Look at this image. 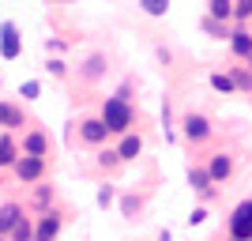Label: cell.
<instances>
[{
	"label": "cell",
	"instance_id": "14",
	"mask_svg": "<svg viewBox=\"0 0 252 241\" xmlns=\"http://www.w3.org/2000/svg\"><path fill=\"white\" fill-rule=\"evenodd\" d=\"M189 181H192V189H211V173H207V170H200V166L189 173Z\"/></svg>",
	"mask_w": 252,
	"mask_h": 241
},
{
	"label": "cell",
	"instance_id": "18",
	"mask_svg": "<svg viewBox=\"0 0 252 241\" xmlns=\"http://www.w3.org/2000/svg\"><path fill=\"white\" fill-rule=\"evenodd\" d=\"M211 83H215V91H226V95H230L233 91V75H211Z\"/></svg>",
	"mask_w": 252,
	"mask_h": 241
},
{
	"label": "cell",
	"instance_id": "23",
	"mask_svg": "<svg viewBox=\"0 0 252 241\" xmlns=\"http://www.w3.org/2000/svg\"><path fill=\"white\" fill-rule=\"evenodd\" d=\"M203 219H207V211H203V207H196V211H192V215H189V222H192V226H200Z\"/></svg>",
	"mask_w": 252,
	"mask_h": 241
},
{
	"label": "cell",
	"instance_id": "20",
	"mask_svg": "<svg viewBox=\"0 0 252 241\" xmlns=\"http://www.w3.org/2000/svg\"><path fill=\"white\" fill-rule=\"evenodd\" d=\"M19 95H23V98H38V95H42V87L31 79V83H23V87H19Z\"/></svg>",
	"mask_w": 252,
	"mask_h": 241
},
{
	"label": "cell",
	"instance_id": "22",
	"mask_svg": "<svg viewBox=\"0 0 252 241\" xmlns=\"http://www.w3.org/2000/svg\"><path fill=\"white\" fill-rule=\"evenodd\" d=\"M102 72V57H91V61H87V75H98Z\"/></svg>",
	"mask_w": 252,
	"mask_h": 241
},
{
	"label": "cell",
	"instance_id": "6",
	"mask_svg": "<svg viewBox=\"0 0 252 241\" xmlns=\"http://www.w3.org/2000/svg\"><path fill=\"white\" fill-rule=\"evenodd\" d=\"M230 158H226V155H215V158H211V170H207V173H211V181H222V177H230Z\"/></svg>",
	"mask_w": 252,
	"mask_h": 241
},
{
	"label": "cell",
	"instance_id": "12",
	"mask_svg": "<svg viewBox=\"0 0 252 241\" xmlns=\"http://www.w3.org/2000/svg\"><path fill=\"white\" fill-rule=\"evenodd\" d=\"M0 125H23V113L15 109V105H0Z\"/></svg>",
	"mask_w": 252,
	"mask_h": 241
},
{
	"label": "cell",
	"instance_id": "21",
	"mask_svg": "<svg viewBox=\"0 0 252 241\" xmlns=\"http://www.w3.org/2000/svg\"><path fill=\"white\" fill-rule=\"evenodd\" d=\"M233 15H237V19H249L252 15V0H241V4L233 8Z\"/></svg>",
	"mask_w": 252,
	"mask_h": 241
},
{
	"label": "cell",
	"instance_id": "4",
	"mask_svg": "<svg viewBox=\"0 0 252 241\" xmlns=\"http://www.w3.org/2000/svg\"><path fill=\"white\" fill-rule=\"evenodd\" d=\"M42 162L45 158H34V155H23L19 162H15V173H19L23 181H38L42 177Z\"/></svg>",
	"mask_w": 252,
	"mask_h": 241
},
{
	"label": "cell",
	"instance_id": "9",
	"mask_svg": "<svg viewBox=\"0 0 252 241\" xmlns=\"http://www.w3.org/2000/svg\"><path fill=\"white\" fill-rule=\"evenodd\" d=\"M233 53H237V57H252V34L249 31L233 34Z\"/></svg>",
	"mask_w": 252,
	"mask_h": 241
},
{
	"label": "cell",
	"instance_id": "10",
	"mask_svg": "<svg viewBox=\"0 0 252 241\" xmlns=\"http://www.w3.org/2000/svg\"><path fill=\"white\" fill-rule=\"evenodd\" d=\"M27 155H34V158H45V136H42V132L27 136Z\"/></svg>",
	"mask_w": 252,
	"mask_h": 241
},
{
	"label": "cell",
	"instance_id": "11",
	"mask_svg": "<svg viewBox=\"0 0 252 241\" xmlns=\"http://www.w3.org/2000/svg\"><path fill=\"white\" fill-rule=\"evenodd\" d=\"M139 136H125V143H121V151H117V158H136L139 155Z\"/></svg>",
	"mask_w": 252,
	"mask_h": 241
},
{
	"label": "cell",
	"instance_id": "16",
	"mask_svg": "<svg viewBox=\"0 0 252 241\" xmlns=\"http://www.w3.org/2000/svg\"><path fill=\"white\" fill-rule=\"evenodd\" d=\"M11 238H15V241H31L34 238V230H31V226H27V219H19V222H15V226H11Z\"/></svg>",
	"mask_w": 252,
	"mask_h": 241
},
{
	"label": "cell",
	"instance_id": "25",
	"mask_svg": "<svg viewBox=\"0 0 252 241\" xmlns=\"http://www.w3.org/2000/svg\"><path fill=\"white\" fill-rule=\"evenodd\" d=\"M249 207H252V200H249Z\"/></svg>",
	"mask_w": 252,
	"mask_h": 241
},
{
	"label": "cell",
	"instance_id": "19",
	"mask_svg": "<svg viewBox=\"0 0 252 241\" xmlns=\"http://www.w3.org/2000/svg\"><path fill=\"white\" fill-rule=\"evenodd\" d=\"M147 15H166V0H143Z\"/></svg>",
	"mask_w": 252,
	"mask_h": 241
},
{
	"label": "cell",
	"instance_id": "8",
	"mask_svg": "<svg viewBox=\"0 0 252 241\" xmlns=\"http://www.w3.org/2000/svg\"><path fill=\"white\" fill-rule=\"evenodd\" d=\"M185 132H189V139H203V136H207V121L192 113L189 121H185Z\"/></svg>",
	"mask_w": 252,
	"mask_h": 241
},
{
	"label": "cell",
	"instance_id": "13",
	"mask_svg": "<svg viewBox=\"0 0 252 241\" xmlns=\"http://www.w3.org/2000/svg\"><path fill=\"white\" fill-rule=\"evenodd\" d=\"M19 219H23V215H19V207H11V204H8V207L0 211V230H11V226H15Z\"/></svg>",
	"mask_w": 252,
	"mask_h": 241
},
{
	"label": "cell",
	"instance_id": "1",
	"mask_svg": "<svg viewBox=\"0 0 252 241\" xmlns=\"http://www.w3.org/2000/svg\"><path fill=\"white\" fill-rule=\"evenodd\" d=\"M102 125H105V132H125V128L132 125V109H128V102L109 98V102H105V113H102Z\"/></svg>",
	"mask_w": 252,
	"mask_h": 241
},
{
	"label": "cell",
	"instance_id": "24",
	"mask_svg": "<svg viewBox=\"0 0 252 241\" xmlns=\"http://www.w3.org/2000/svg\"><path fill=\"white\" fill-rule=\"evenodd\" d=\"M109 200H113V189H102V192H98V204H102V207L109 204Z\"/></svg>",
	"mask_w": 252,
	"mask_h": 241
},
{
	"label": "cell",
	"instance_id": "15",
	"mask_svg": "<svg viewBox=\"0 0 252 241\" xmlns=\"http://www.w3.org/2000/svg\"><path fill=\"white\" fill-rule=\"evenodd\" d=\"M233 8L226 4V0H211V19H230Z\"/></svg>",
	"mask_w": 252,
	"mask_h": 241
},
{
	"label": "cell",
	"instance_id": "5",
	"mask_svg": "<svg viewBox=\"0 0 252 241\" xmlns=\"http://www.w3.org/2000/svg\"><path fill=\"white\" fill-rule=\"evenodd\" d=\"M57 230H61V219H57V215L49 211V215H45V219L38 222V230H34V238H38V241H53V238H57Z\"/></svg>",
	"mask_w": 252,
	"mask_h": 241
},
{
	"label": "cell",
	"instance_id": "3",
	"mask_svg": "<svg viewBox=\"0 0 252 241\" xmlns=\"http://www.w3.org/2000/svg\"><path fill=\"white\" fill-rule=\"evenodd\" d=\"M230 230H233V241H249L252 238V207H249V204H241V207L233 211Z\"/></svg>",
	"mask_w": 252,
	"mask_h": 241
},
{
	"label": "cell",
	"instance_id": "2",
	"mask_svg": "<svg viewBox=\"0 0 252 241\" xmlns=\"http://www.w3.org/2000/svg\"><path fill=\"white\" fill-rule=\"evenodd\" d=\"M19 49H23V42H19L15 23H4V27H0V57H4V61H15Z\"/></svg>",
	"mask_w": 252,
	"mask_h": 241
},
{
	"label": "cell",
	"instance_id": "7",
	"mask_svg": "<svg viewBox=\"0 0 252 241\" xmlns=\"http://www.w3.org/2000/svg\"><path fill=\"white\" fill-rule=\"evenodd\" d=\"M83 139L87 143H102L105 139V125L102 121H83Z\"/></svg>",
	"mask_w": 252,
	"mask_h": 241
},
{
	"label": "cell",
	"instance_id": "17",
	"mask_svg": "<svg viewBox=\"0 0 252 241\" xmlns=\"http://www.w3.org/2000/svg\"><path fill=\"white\" fill-rule=\"evenodd\" d=\"M0 162H15V147L8 136H0Z\"/></svg>",
	"mask_w": 252,
	"mask_h": 241
}]
</instances>
